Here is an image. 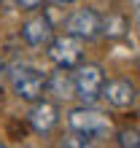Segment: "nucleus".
<instances>
[{
  "mask_svg": "<svg viewBox=\"0 0 140 148\" xmlns=\"http://www.w3.org/2000/svg\"><path fill=\"white\" fill-rule=\"evenodd\" d=\"M102 97L108 100V105H110V108H116V110H127V108H132V105H135V100H137V89H135V84H132V81H127V78H113V81L105 84Z\"/></svg>",
  "mask_w": 140,
  "mask_h": 148,
  "instance_id": "obj_8",
  "label": "nucleus"
},
{
  "mask_svg": "<svg viewBox=\"0 0 140 148\" xmlns=\"http://www.w3.org/2000/svg\"><path fill=\"white\" fill-rule=\"evenodd\" d=\"M27 121H30V127L38 135H49L51 129L59 124V108H57V102L43 100V97L35 100L32 108H30V113H27Z\"/></svg>",
  "mask_w": 140,
  "mask_h": 148,
  "instance_id": "obj_6",
  "label": "nucleus"
},
{
  "mask_svg": "<svg viewBox=\"0 0 140 148\" xmlns=\"http://www.w3.org/2000/svg\"><path fill=\"white\" fill-rule=\"evenodd\" d=\"M8 73H11V67H8V62H5L3 57H0V84H3L5 78H8Z\"/></svg>",
  "mask_w": 140,
  "mask_h": 148,
  "instance_id": "obj_12",
  "label": "nucleus"
},
{
  "mask_svg": "<svg viewBox=\"0 0 140 148\" xmlns=\"http://www.w3.org/2000/svg\"><path fill=\"white\" fill-rule=\"evenodd\" d=\"M73 78H75V97L84 102V105H94L102 92H105V84H108V78H105V70L100 65L94 62H81L73 70Z\"/></svg>",
  "mask_w": 140,
  "mask_h": 148,
  "instance_id": "obj_2",
  "label": "nucleus"
},
{
  "mask_svg": "<svg viewBox=\"0 0 140 148\" xmlns=\"http://www.w3.org/2000/svg\"><path fill=\"white\" fill-rule=\"evenodd\" d=\"M67 127L73 132H81L86 137H92V140H97V137L108 135L110 121H108V116L102 110L92 108V105H81V108H73L67 113Z\"/></svg>",
  "mask_w": 140,
  "mask_h": 148,
  "instance_id": "obj_3",
  "label": "nucleus"
},
{
  "mask_svg": "<svg viewBox=\"0 0 140 148\" xmlns=\"http://www.w3.org/2000/svg\"><path fill=\"white\" fill-rule=\"evenodd\" d=\"M8 81H11L14 94L19 100H24V102L40 100L43 92H46V73L38 70V67H32V65H16V67H11Z\"/></svg>",
  "mask_w": 140,
  "mask_h": 148,
  "instance_id": "obj_1",
  "label": "nucleus"
},
{
  "mask_svg": "<svg viewBox=\"0 0 140 148\" xmlns=\"http://www.w3.org/2000/svg\"><path fill=\"white\" fill-rule=\"evenodd\" d=\"M43 3H49V0H16V5H19L22 11H38Z\"/></svg>",
  "mask_w": 140,
  "mask_h": 148,
  "instance_id": "obj_11",
  "label": "nucleus"
},
{
  "mask_svg": "<svg viewBox=\"0 0 140 148\" xmlns=\"http://www.w3.org/2000/svg\"><path fill=\"white\" fill-rule=\"evenodd\" d=\"M65 32H73L84 40H94L102 32V16L94 8H78L65 19Z\"/></svg>",
  "mask_w": 140,
  "mask_h": 148,
  "instance_id": "obj_5",
  "label": "nucleus"
},
{
  "mask_svg": "<svg viewBox=\"0 0 140 148\" xmlns=\"http://www.w3.org/2000/svg\"><path fill=\"white\" fill-rule=\"evenodd\" d=\"M22 38L27 46H49L54 38V24L46 14H32L22 24Z\"/></svg>",
  "mask_w": 140,
  "mask_h": 148,
  "instance_id": "obj_7",
  "label": "nucleus"
},
{
  "mask_svg": "<svg viewBox=\"0 0 140 148\" xmlns=\"http://www.w3.org/2000/svg\"><path fill=\"white\" fill-rule=\"evenodd\" d=\"M49 57H51V62H54L57 67L75 70V67L84 62V38L73 35V32H65V35L51 38Z\"/></svg>",
  "mask_w": 140,
  "mask_h": 148,
  "instance_id": "obj_4",
  "label": "nucleus"
},
{
  "mask_svg": "<svg viewBox=\"0 0 140 148\" xmlns=\"http://www.w3.org/2000/svg\"><path fill=\"white\" fill-rule=\"evenodd\" d=\"M70 73L73 70H65V67H57L54 73H49L46 75V94H51L59 102L75 97V78Z\"/></svg>",
  "mask_w": 140,
  "mask_h": 148,
  "instance_id": "obj_9",
  "label": "nucleus"
},
{
  "mask_svg": "<svg viewBox=\"0 0 140 148\" xmlns=\"http://www.w3.org/2000/svg\"><path fill=\"white\" fill-rule=\"evenodd\" d=\"M49 3H51V5H73L75 0H49Z\"/></svg>",
  "mask_w": 140,
  "mask_h": 148,
  "instance_id": "obj_13",
  "label": "nucleus"
},
{
  "mask_svg": "<svg viewBox=\"0 0 140 148\" xmlns=\"http://www.w3.org/2000/svg\"><path fill=\"white\" fill-rule=\"evenodd\" d=\"M116 143L121 148H140V129L135 127H124L116 132Z\"/></svg>",
  "mask_w": 140,
  "mask_h": 148,
  "instance_id": "obj_10",
  "label": "nucleus"
}]
</instances>
